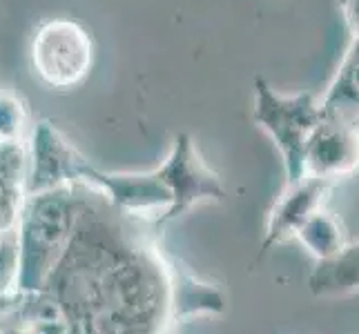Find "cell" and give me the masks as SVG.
I'll return each mask as SVG.
<instances>
[{"label": "cell", "instance_id": "7a4b0ae2", "mask_svg": "<svg viewBox=\"0 0 359 334\" xmlns=\"http://www.w3.org/2000/svg\"><path fill=\"white\" fill-rule=\"evenodd\" d=\"M252 120L268 134L283 158L288 183L306 176L304 152L311 134L321 120L319 98L315 94H281L264 76H255Z\"/></svg>", "mask_w": 359, "mask_h": 334}, {"label": "cell", "instance_id": "9a60e30c", "mask_svg": "<svg viewBox=\"0 0 359 334\" xmlns=\"http://www.w3.org/2000/svg\"><path fill=\"white\" fill-rule=\"evenodd\" d=\"M341 14L351 36H359V0H341Z\"/></svg>", "mask_w": 359, "mask_h": 334}, {"label": "cell", "instance_id": "277c9868", "mask_svg": "<svg viewBox=\"0 0 359 334\" xmlns=\"http://www.w3.org/2000/svg\"><path fill=\"white\" fill-rule=\"evenodd\" d=\"M154 172L172 196V203L165 214L156 221V228L183 216L194 205L226 199L221 176L203 160L199 147L188 132H181L172 139L165 160Z\"/></svg>", "mask_w": 359, "mask_h": 334}, {"label": "cell", "instance_id": "52a82bcc", "mask_svg": "<svg viewBox=\"0 0 359 334\" xmlns=\"http://www.w3.org/2000/svg\"><path fill=\"white\" fill-rule=\"evenodd\" d=\"M85 185L96 188L109 205L134 218L154 216L158 221L172 203V196L165 185L158 181L156 172L121 174V172H101L90 165Z\"/></svg>", "mask_w": 359, "mask_h": 334}, {"label": "cell", "instance_id": "5b68a950", "mask_svg": "<svg viewBox=\"0 0 359 334\" xmlns=\"http://www.w3.org/2000/svg\"><path fill=\"white\" fill-rule=\"evenodd\" d=\"M29 174L25 196L49 192L65 185H85L90 160L76 150L52 120H39L29 136Z\"/></svg>", "mask_w": 359, "mask_h": 334}, {"label": "cell", "instance_id": "7c38bea8", "mask_svg": "<svg viewBox=\"0 0 359 334\" xmlns=\"http://www.w3.org/2000/svg\"><path fill=\"white\" fill-rule=\"evenodd\" d=\"M29 174V145L22 139H0V181L25 194Z\"/></svg>", "mask_w": 359, "mask_h": 334}, {"label": "cell", "instance_id": "5bb4252c", "mask_svg": "<svg viewBox=\"0 0 359 334\" xmlns=\"http://www.w3.org/2000/svg\"><path fill=\"white\" fill-rule=\"evenodd\" d=\"M22 203H25V194L7 188V185L0 181V237L16 232Z\"/></svg>", "mask_w": 359, "mask_h": 334}, {"label": "cell", "instance_id": "3957f363", "mask_svg": "<svg viewBox=\"0 0 359 334\" xmlns=\"http://www.w3.org/2000/svg\"><path fill=\"white\" fill-rule=\"evenodd\" d=\"M94 39L72 18H49L36 27L29 45L32 69L52 90H72L94 67Z\"/></svg>", "mask_w": 359, "mask_h": 334}, {"label": "cell", "instance_id": "6da1fadb", "mask_svg": "<svg viewBox=\"0 0 359 334\" xmlns=\"http://www.w3.org/2000/svg\"><path fill=\"white\" fill-rule=\"evenodd\" d=\"M81 185H65L25 196L16 241V281L25 288H41L67 243L79 207Z\"/></svg>", "mask_w": 359, "mask_h": 334}, {"label": "cell", "instance_id": "8fae6325", "mask_svg": "<svg viewBox=\"0 0 359 334\" xmlns=\"http://www.w3.org/2000/svg\"><path fill=\"white\" fill-rule=\"evenodd\" d=\"M294 239L299 241L308 250V254L315 256L317 261L330 258L332 254H337L341 247L348 243L344 223L324 207L317 209V212L304 223Z\"/></svg>", "mask_w": 359, "mask_h": 334}, {"label": "cell", "instance_id": "4fadbf2b", "mask_svg": "<svg viewBox=\"0 0 359 334\" xmlns=\"http://www.w3.org/2000/svg\"><path fill=\"white\" fill-rule=\"evenodd\" d=\"M27 127V107L14 92L0 90V139H22Z\"/></svg>", "mask_w": 359, "mask_h": 334}, {"label": "cell", "instance_id": "30bf717a", "mask_svg": "<svg viewBox=\"0 0 359 334\" xmlns=\"http://www.w3.org/2000/svg\"><path fill=\"white\" fill-rule=\"evenodd\" d=\"M308 288L315 296H344L359 290V241L346 243L337 254L317 261L308 277Z\"/></svg>", "mask_w": 359, "mask_h": 334}, {"label": "cell", "instance_id": "8992f818", "mask_svg": "<svg viewBox=\"0 0 359 334\" xmlns=\"http://www.w3.org/2000/svg\"><path fill=\"white\" fill-rule=\"evenodd\" d=\"M306 176L335 183L359 172V123L321 118L304 152Z\"/></svg>", "mask_w": 359, "mask_h": 334}, {"label": "cell", "instance_id": "9c48e42d", "mask_svg": "<svg viewBox=\"0 0 359 334\" xmlns=\"http://www.w3.org/2000/svg\"><path fill=\"white\" fill-rule=\"evenodd\" d=\"M319 109L321 118L359 123V36H353L335 76L319 96Z\"/></svg>", "mask_w": 359, "mask_h": 334}, {"label": "cell", "instance_id": "ba28073f", "mask_svg": "<svg viewBox=\"0 0 359 334\" xmlns=\"http://www.w3.org/2000/svg\"><path fill=\"white\" fill-rule=\"evenodd\" d=\"M332 183L315 176H304L297 183H288L283 194L272 205L266 221V237L262 243V254L270 247L297 237L304 223L311 218L317 209L324 207Z\"/></svg>", "mask_w": 359, "mask_h": 334}]
</instances>
